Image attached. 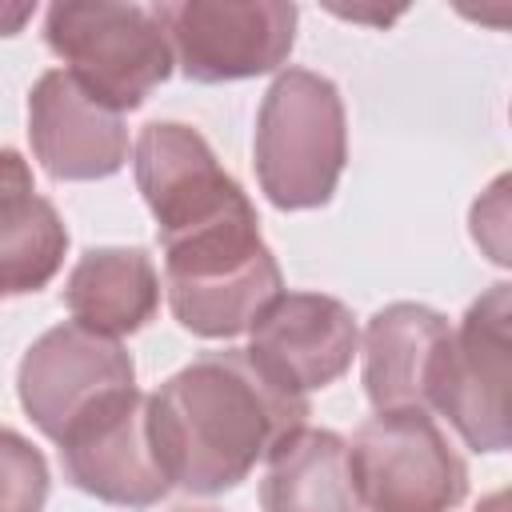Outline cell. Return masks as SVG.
Returning a JSON list of instances; mask_svg holds the SVG:
<instances>
[{"mask_svg":"<svg viewBox=\"0 0 512 512\" xmlns=\"http://www.w3.org/2000/svg\"><path fill=\"white\" fill-rule=\"evenodd\" d=\"M28 16H32V8H28V4H0V36L20 32Z\"/></svg>","mask_w":512,"mask_h":512,"instance_id":"cell-18","label":"cell"},{"mask_svg":"<svg viewBox=\"0 0 512 512\" xmlns=\"http://www.w3.org/2000/svg\"><path fill=\"white\" fill-rule=\"evenodd\" d=\"M476 512H504V492H496V496H488V500H484V504H480Z\"/></svg>","mask_w":512,"mask_h":512,"instance_id":"cell-19","label":"cell"},{"mask_svg":"<svg viewBox=\"0 0 512 512\" xmlns=\"http://www.w3.org/2000/svg\"><path fill=\"white\" fill-rule=\"evenodd\" d=\"M136 184L156 216L160 244L248 212V196L220 168L212 148L188 124H148L136 140Z\"/></svg>","mask_w":512,"mask_h":512,"instance_id":"cell-8","label":"cell"},{"mask_svg":"<svg viewBox=\"0 0 512 512\" xmlns=\"http://www.w3.org/2000/svg\"><path fill=\"white\" fill-rule=\"evenodd\" d=\"M172 56L192 80L220 84L272 72L296 36L292 4H228V0H184L152 8Z\"/></svg>","mask_w":512,"mask_h":512,"instance_id":"cell-6","label":"cell"},{"mask_svg":"<svg viewBox=\"0 0 512 512\" xmlns=\"http://www.w3.org/2000/svg\"><path fill=\"white\" fill-rule=\"evenodd\" d=\"M48 496L44 456L16 432L0 428V512H40Z\"/></svg>","mask_w":512,"mask_h":512,"instance_id":"cell-17","label":"cell"},{"mask_svg":"<svg viewBox=\"0 0 512 512\" xmlns=\"http://www.w3.org/2000/svg\"><path fill=\"white\" fill-rule=\"evenodd\" d=\"M344 104L332 80L288 68L264 92L256 120V176L276 208L328 204L344 172Z\"/></svg>","mask_w":512,"mask_h":512,"instance_id":"cell-3","label":"cell"},{"mask_svg":"<svg viewBox=\"0 0 512 512\" xmlns=\"http://www.w3.org/2000/svg\"><path fill=\"white\" fill-rule=\"evenodd\" d=\"M308 400L276 388L248 352H204L148 396V444L168 484L212 496L304 428Z\"/></svg>","mask_w":512,"mask_h":512,"instance_id":"cell-1","label":"cell"},{"mask_svg":"<svg viewBox=\"0 0 512 512\" xmlns=\"http://www.w3.org/2000/svg\"><path fill=\"white\" fill-rule=\"evenodd\" d=\"M132 356L100 332L60 324L44 332L20 360V404L32 424L60 444V436L108 396L132 388Z\"/></svg>","mask_w":512,"mask_h":512,"instance_id":"cell-9","label":"cell"},{"mask_svg":"<svg viewBox=\"0 0 512 512\" xmlns=\"http://www.w3.org/2000/svg\"><path fill=\"white\" fill-rule=\"evenodd\" d=\"M60 460L80 492L108 504L148 508L172 488L148 444V396L136 388H124L80 416L60 436Z\"/></svg>","mask_w":512,"mask_h":512,"instance_id":"cell-10","label":"cell"},{"mask_svg":"<svg viewBox=\"0 0 512 512\" xmlns=\"http://www.w3.org/2000/svg\"><path fill=\"white\" fill-rule=\"evenodd\" d=\"M452 328L424 304H392L364 332V388L376 412H424Z\"/></svg>","mask_w":512,"mask_h":512,"instance_id":"cell-13","label":"cell"},{"mask_svg":"<svg viewBox=\"0 0 512 512\" xmlns=\"http://www.w3.org/2000/svg\"><path fill=\"white\" fill-rule=\"evenodd\" d=\"M64 304L72 320L100 336L144 328L160 304V280L140 248H92L68 276Z\"/></svg>","mask_w":512,"mask_h":512,"instance_id":"cell-15","label":"cell"},{"mask_svg":"<svg viewBox=\"0 0 512 512\" xmlns=\"http://www.w3.org/2000/svg\"><path fill=\"white\" fill-rule=\"evenodd\" d=\"M264 512H360L348 444L324 428H296L268 452L260 484Z\"/></svg>","mask_w":512,"mask_h":512,"instance_id":"cell-16","label":"cell"},{"mask_svg":"<svg viewBox=\"0 0 512 512\" xmlns=\"http://www.w3.org/2000/svg\"><path fill=\"white\" fill-rule=\"evenodd\" d=\"M356 500L372 512H448L468 472L428 412H376L348 444Z\"/></svg>","mask_w":512,"mask_h":512,"instance_id":"cell-5","label":"cell"},{"mask_svg":"<svg viewBox=\"0 0 512 512\" xmlns=\"http://www.w3.org/2000/svg\"><path fill=\"white\" fill-rule=\"evenodd\" d=\"M476 452L508 448V284H492L452 332L432 400Z\"/></svg>","mask_w":512,"mask_h":512,"instance_id":"cell-7","label":"cell"},{"mask_svg":"<svg viewBox=\"0 0 512 512\" xmlns=\"http://www.w3.org/2000/svg\"><path fill=\"white\" fill-rule=\"evenodd\" d=\"M68 232L56 208L36 196L20 152L0 148V296L44 288L64 260Z\"/></svg>","mask_w":512,"mask_h":512,"instance_id":"cell-14","label":"cell"},{"mask_svg":"<svg viewBox=\"0 0 512 512\" xmlns=\"http://www.w3.org/2000/svg\"><path fill=\"white\" fill-rule=\"evenodd\" d=\"M176 512H216V508H176Z\"/></svg>","mask_w":512,"mask_h":512,"instance_id":"cell-20","label":"cell"},{"mask_svg":"<svg viewBox=\"0 0 512 512\" xmlns=\"http://www.w3.org/2000/svg\"><path fill=\"white\" fill-rule=\"evenodd\" d=\"M44 36L64 72L112 112L136 108L172 72V44L140 4H52Z\"/></svg>","mask_w":512,"mask_h":512,"instance_id":"cell-4","label":"cell"},{"mask_svg":"<svg viewBox=\"0 0 512 512\" xmlns=\"http://www.w3.org/2000/svg\"><path fill=\"white\" fill-rule=\"evenodd\" d=\"M164 284L172 316L208 340L248 332L280 296V268L260 240L256 212L164 244Z\"/></svg>","mask_w":512,"mask_h":512,"instance_id":"cell-2","label":"cell"},{"mask_svg":"<svg viewBox=\"0 0 512 512\" xmlns=\"http://www.w3.org/2000/svg\"><path fill=\"white\" fill-rule=\"evenodd\" d=\"M28 136L36 160L56 180H100L128 160L120 112L92 100L64 68L36 80L28 96Z\"/></svg>","mask_w":512,"mask_h":512,"instance_id":"cell-12","label":"cell"},{"mask_svg":"<svg viewBox=\"0 0 512 512\" xmlns=\"http://www.w3.org/2000/svg\"><path fill=\"white\" fill-rule=\"evenodd\" d=\"M356 352L352 312L316 292H280L252 324L248 360L284 392L304 396L340 380Z\"/></svg>","mask_w":512,"mask_h":512,"instance_id":"cell-11","label":"cell"}]
</instances>
